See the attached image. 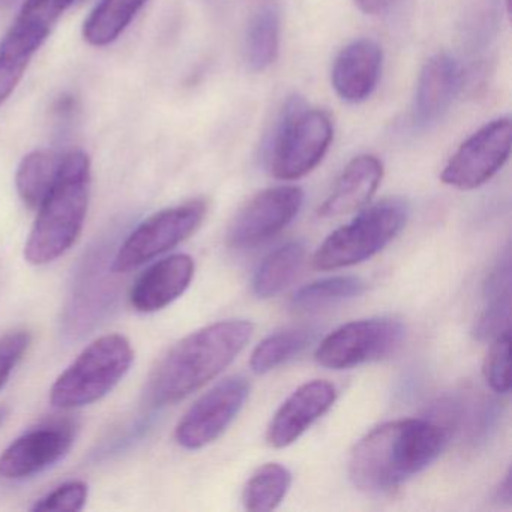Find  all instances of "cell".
Here are the masks:
<instances>
[{
  "mask_svg": "<svg viewBox=\"0 0 512 512\" xmlns=\"http://www.w3.org/2000/svg\"><path fill=\"white\" fill-rule=\"evenodd\" d=\"M206 211L205 200L194 199L146 218L119 247L113 272L127 274L172 250L199 229Z\"/></svg>",
  "mask_w": 512,
  "mask_h": 512,
  "instance_id": "52a82bcc",
  "label": "cell"
},
{
  "mask_svg": "<svg viewBox=\"0 0 512 512\" xmlns=\"http://www.w3.org/2000/svg\"><path fill=\"white\" fill-rule=\"evenodd\" d=\"M365 281L358 277L340 275L323 278L301 287L293 296V308L299 311H317L349 299L358 298L365 292Z\"/></svg>",
  "mask_w": 512,
  "mask_h": 512,
  "instance_id": "cb8c5ba5",
  "label": "cell"
},
{
  "mask_svg": "<svg viewBox=\"0 0 512 512\" xmlns=\"http://www.w3.org/2000/svg\"><path fill=\"white\" fill-rule=\"evenodd\" d=\"M292 473L278 463L260 467L245 485L242 502L251 512H266L278 508L289 493Z\"/></svg>",
  "mask_w": 512,
  "mask_h": 512,
  "instance_id": "7402d4cb",
  "label": "cell"
},
{
  "mask_svg": "<svg viewBox=\"0 0 512 512\" xmlns=\"http://www.w3.org/2000/svg\"><path fill=\"white\" fill-rule=\"evenodd\" d=\"M35 53L37 50L11 34L0 43V106L22 82Z\"/></svg>",
  "mask_w": 512,
  "mask_h": 512,
  "instance_id": "484cf974",
  "label": "cell"
},
{
  "mask_svg": "<svg viewBox=\"0 0 512 512\" xmlns=\"http://www.w3.org/2000/svg\"><path fill=\"white\" fill-rule=\"evenodd\" d=\"M62 155L50 149L31 152L23 158L16 173V187L29 209L40 208L58 178Z\"/></svg>",
  "mask_w": 512,
  "mask_h": 512,
  "instance_id": "44dd1931",
  "label": "cell"
},
{
  "mask_svg": "<svg viewBox=\"0 0 512 512\" xmlns=\"http://www.w3.org/2000/svg\"><path fill=\"white\" fill-rule=\"evenodd\" d=\"M253 332L254 325L247 320H226L179 341L149 376L145 392L149 406H172L220 376Z\"/></svg>",
  "mask_w": 512,
  "mask_h": 512,
  "instance_id": "7a4b0ae2",
  "label": "cell"
},
{
  "mask_svg": "<svg viewBox=\"0 0 512 512\" xmlns=\"http://www.w3.org/2000/svg\"><path fill=\"white\" fill-rule=\"evenodd\" d=\"M511 487V470H508L502 484L497 488L496 500H499L500 503L511 505Z\"/></svg>",
  "mask_w": 512,
  "mask_h": 512,
  "instance_id": "4dcf8cb0",
  "label": "cell"
},
{
  "mask_svg": "<svg viewBox=\"0 0 512 512\" xmlns=\"http://www.w3.org/2000/svg\"><path fill=\"white\" fill-rule=\"evenodd\" d=\"M280 10L274 2L257 8L245 34L244 58L254 73L265 71L274 64L280 50Z\"/></svg>",
  "mask_w": 512,
  "mask_h": 512,
  "instance_id": "ac0fdd59",
  "label": "cell"
},
{
  "mask_svg": "<svg viewBox=\"0 0 512 512\" xmlns=\"http://www.w3.org/2000/svg\"><path fill=\"white\" fill-rule=\"evenodd\" d=\"M337 400V389L326 380L304 383L287 397L272 418L266 433L272 448L295 443Z\"/></svg>",
  "mask_w": 512,
  "mask_h": 512,
  "instance_id": "4fadbf2b",
  "label": "cell"
},
{
  "mask_svg": "<svg viewBox=\"0 0 512 512\" xmlns=\"http://www.w3.org/2000/svg\"><path fill=\"white\" fill-rule=\"evenodd\" d=\"M314 338L311 328H290L266 337L251 355V370L265 374L298 356Z\"/></svg>",
  "mask_w": 512,
  "mask_h": 512,
  "instance_id": "603a6c76",
  "label": "cell"
},
{
  "mask_svg": "<svg viewBox=\"0 0 512 512\" xmlns=\"http://www.w3.org/2000/svg\"><path fill=\"white\" fill-rule=\"evenodd\" d=\"M332 137L334 125L328 113L310 109L302 98H290L269 145V170L283 181L308 175L325 157Z\"/></svg>",
  "mask_w": 512,
  "mask_h": 512,
  "instance_id": "5b68a950",
  "label": "cell"
},
{
  "mask_svg": "<svg viewBox=\"0 0 512 512\" xmlns=\"http://www.w3.org/2000/svg\"><path fill=\"white\" fill-rule=\"evenodd\" d=\"M91 158L86 152L62 155L58 178L38 208L25 245L26 262L49 265L73 248L82 235L91 197Z\"/></svg>",
  "mask_w": 512,
  "mask_h": 512,
  "instance_id": "3957f363",
  "label": "cell"
},
{
  "mask_svg": "<svg viewBox=\"0 0 512 512\" xmlns=\"http://www.w3.org/2000/svg\"><path fill=\"white\" fill-rule=\"evenodd\" d=\"M409 208L388 199L362 211L355 220L332 232L314 254V268L335 271L376 256L403 230Z\"/></svg>",
  "mask_w": 512,
  "mask_h": 512,
  "instance_id": "8992f818",
  "label": "cell"
},
{
  "mask_svg": "<svg viewBox=\"0 0 512 512\" xmlns=\"http://www.w3.org/2000/svg\"><path fill=\"white\" fill-rule=\"evenodd\" d=\"M406 338V326L395 319L346 323L323 338L316 361L331 370H346L394 355Z\"/></svg>",
  "mask_w": 512,
  "mask_h": 512,
  "instance_id": "ba28073f",
  "label": "cell"
},
{
  "mask_svg": "<svg viewBox=\"0 0 512 512\" xmlns=\"http://www.w3.org/2000/svg\"><path fill=\"white\" fill-rule=\"evenodd\" d=\"M88 496L89 487L85 481H68L38 499L32 511H82Z\"/></svg>",
  "mask_w": 512,
  "mask_h": 512,
  "instance_id": "83f0119b",
  "label": "cell"
},
{
  "mask_svg": "<svg viewBox=\"0 0 512 512\" xmlns=\"http://www.w3.org/2000/svg\"><path fill=\"white\" fill-rule=\"evenodd\" d=\"M509 349H511V329H505L494 337L493 344L485 358V382L497 394H508L509 388H511Z\"/></svg>",
  "mask_w": 512,
  "mask_h": 512,
  "instance_id": "4316f807",
  "label": "cell"
},
{
  "mask_svg": "<svg viewBox=\"0 0 512 512\" xmlns=\"http://www.w3.org/2000/svg\"><path fill=\"white\" fill-rule=\"evenodd\" d=\"M76 0H25L14 31L28 35L43 46L62 16L73 7Z\"/></svg>",
  "mask_w": 512,
  "mask_h": 512,
  "instance_id": "d4e9b609",
  "label": "cell"
},
{
  "mask_svg": "<svg viewBox=\"0 0 512 512\" xmlns=\"http://www.w3.org/2000/svg\"><path fill=\"white\" fill-rule=\"evenodd\" d=\"M382 49L373 40H358L341 50L332 68V85L341 100L362 103L379 82Z\"/></svg>",
  "mask_w": 512,
  "mask_h": 512,
  "instance_id": "2e32d148",
  "label": "cell"
},
{
  "mask_svg": "<svg viewBox=\"0 0 512 512\" xmlns=\"http://www.w3.org/2000/svg\"><path fill=\"white\" fill-rule=\"evenodd\" d=\"M193 257L173 254L146 269L134 284L130 304L139 313H155L181 298L194 278Z\"/></svg>",
  "mask_w": 512,
  "mask_h": 512,
  "instance_id": "9a60e30c",
  "label": "cell"
},
{
  "mask_svg": "<svg viewBox=\"0 0 512 512\" xmlns=\"http://www.w3.org/2000/svg\"><path fill=\"white\" fill-rule=\"evenodd\" d=\"M463 71L452 56L439 53L428 59L419 74L413 98L415 127L430 128L440 121L460 92Z\"/></svg>",
  "mask_w": 512,
  "mask_h": 512,
  "instance_id": "5bb4252c",
  "label": "cell"
},
{
  "mask_svg": "<svg viewBox=\"0 0 512 512\" xmlns=\"http://www.w3.org/2000/svg\"><path fill=\"white\" fill-rule=\"evenodd\" d=\"M448 430L431 419L386 422L359 440L349 460L350 481L365 493H386L424 472L445 451Z\"/></svg>",
  "mask_w": 512,
  "mask_h": 512,
  "instance_id": "6da1fadb",
  "label": "cell"
},
{
  "mask_svg": "<svg viewBox=\"0 0 512 512\" xmlns=\"http://www.w3.org/2000/svg\"><path fill=\"white\" fill-rule=\"evenodd\" d=\"M305 247L302 242H287L272 251L260 263L254 274L253 292L257 298L269 299L280 295L295 280L304 263Z\"/></svg>",
  "mask_w": 512,
  "mask_h": 512,
  "instance_id": "ffe728a7",
  "label": "cell"
},
{
  "mask_svg": "<svg viewBox=\"0 0 512 512\" xmlns=\"http://www.w3.org/2000/svg\"><path fill=\"white\" fill-rule=\"evenodd\" d=\"M512 127L508 118L484 125L457 149L443 169V184L475 190L490 181L511 154Z\"/></svg>",
  "mask_w": 512,
  "mask_h": 512,
  "instance_id": "9c48e42d",
  "label": "cell"
},
{
  "mask_svg": "<svg viewBox=\"0 0 512 512\" xmlns=\"http://www.w3.org/2000/svg\"><path fill=\"white\" fill-rule=\"evenodd\" d=\"M250 394L247 379L229 377L199 398L182 416L175 439L182 448L197 451L218 439L241 412Z\"/></svg>",
  "mask_w": 512,
  "mask_h": 512,
  "instance_id": "30bf717a",
  "label": "cell"
},
{
  "mask_svg": "<svg viewBox=\"0 0 512 512\" xmlns=\"http://www.w3.org/2000/svg\"><path fill=\"white\" fill-rule=\"evenodd\" d=\"M133 361V347L124 335L97 338L53 383L50 403L61 410L97 403L127 376Z\"/></svg>",
  "mask_w": 512,
  "mask_h": 512,
  "instance_id": "277c9868",
  "label": "cell"
},
{
  "mask_svg": "<svg viewBox=\"0 0 512 512\" xmlns=\"http://www.w3.org/2000/svg\"><path fill=\"white\" fill-rule=\"evenodd\" d=\"M76 427L71 421H56L32 428L17 437L0 455V476L22 481L61 461L73 446Z\"/></svg>",
  "mask_w": 512,
  "mask_h": 512,
  "instance_id": "7c38bea8",
  "label": "cell"
},
{
  "mask_svg": "<svg viewBox=\"0 0 512 512\" xmlns=\"http://www.w3.org/2000/svg\"><path fill=\"white\" fill-rule=\"evenodd\" d=\"M10 415V409L5 406H0V425L4 424L5 419Z\"/></svg>",
  "mask_w": 512,
  "mask_h": 512,
  "instance_id": "1f68e13d",
  "label": "cell"
},
{
  "mask_svg": "<svg viewBox=\"0 0 512 512\" xmlns=\"http://www.w3.org/2000/svg\"><path fill=\"white\" fill-rule=\"evenodd\" d=\"M382 178L383 164L379 158L374 155L353 158L335 182L328 199L320 206V217H341L364 208L376 193Z\"/></svg>",
  "mask_w": 512,
  "mask_h": 512,
  "instance_id": "e0dca14e",
  "label": "cell"
},
{
  "mask_svg": "<svg viewBox=\"0 0 512 512\" xmlns=\"http://www.w3.org/2000/svg\"><path fill=\"white\" fill-rule=\"evenodd\" d=\"M304 191L298 187L268 188L256 194L236 215L227 241L236 250H247L283 232L301 211Z\"/></svg>",
  "mask_w": 512,
  "mask_h": 512,
  "instance_id": "8fae6325",
  "label": "cell"
},
{
  "mask_svg": "<svg viewBox=\"0 0 512 512\" xmlns=\"http://www.w3.org/2000/svg\"><path fill=\"white\" fill-rule=\"evenodd\" d=\"M397 0H355L356 7L368 16L385 13Z\"/></svg>",
  "mask_w": 512,
  "mask_h": 512,
  "instance_id": "f546056e",
  "label": "cell"
},
{
  "mask_svg": "<svg viewBox=\"0 0 512 512\" xmlns=\"http://www.w3.org/2000/svg\"><path fill=\"white\" fill-rule=\"evenodd\" d=\"M148 0H100L83 25V38L92 47L115 43Z\"/></svg>",
  "mask_w": 512,
  "mask_h": 512,
  "instance_id": "d6986e66",
  "label": "cell"
},
{
  "mask_svg": "<svg viewBox=\"0 0 512 512\" xmlns=\"http://www.w3.org/2000/svg\"><path fill=\"white\" fill-rule=\"evenodd\" d=\"M31 343V332L25 329L10 332L0 338V389L7 385L14 368L22 361Z\"/></svg>",
  "mask_w": 512,
  "mask_h": 512,
  "instance_id": "f1b7e54d",
  "label": "cell"
}]
</instances>
